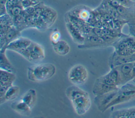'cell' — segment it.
I'll return each instance as SVG.
<instances>
[{
	"mask_svg": "<svg viewBox=\"0 0 135 118\" xmlns=\"http://www.w3.org/2000/svg\"><path fill=\"white\" fill-rule=\"evenodd\" d=\"M117 1H118V0H117Z\"/></svg>",
	"mask_w": 135,
	"mask_h": 118,
	"instance_id": "836d02e7",
	"label": "cell"
},
{
	"mask_svg": "<svg viewBox=\"0 0 135 118\" xmlns=\"http://www.w3.org/2000/svg\"><path fill=\"white\" fill-rule=\"evenodd\" d=\"M120 4L128 8H133L135 7V2L131 0H118Z\"/></svg>",
	"mask_w": 135,
	"mask_h": 118,
	"instance_id": "f1b7e54d",
	"label": "cell"
},
{
	"mask_svg": "<svg viewBox=\"0 0 135 118\" xmlns=\"http://www.w3.org/2000/svg\"><path fill=\"white\" fill-rule=\"evenodd\" d=\"M39 3V0H22V4L23 8L25 9L30 7L34 6Z\"/></svg>",
	"mask_w": 135,
	"mask_h": 118,
	"instance_id": "83f0119b",
	"label": "cell"
},
{
	"mask_svg": "<svg viewBox=\"0 0 135 118\" xmlns=\"http://www.w3.org/2000/svg\"><path fill=\"white\" fill-rule=\"evenodd\" d=\"M0 69L15 73L16 70L6 55V48L4 47L0 49Z\"/></svg>",
	"mask_w": 135,
	"mask_h": 118,
	"instance_id": "e0dca14e",
	"label": "cell"
},
{
	"mask_svg": "<svg viewBox=\"0 0 135 118\" xmlns=\"http://www.w3.org/2000/svg\"><path fill=\"white\" fill-rule=\"evenodd\" d=\"M66 95L78 115L85 114L89 110L91 102L87 92L75 85L69 87L66 90Z\"/></svg>",
	"mask_w": 135,
	"mask_h": 118,
	"instance_id": "6da1fadb",
	"label": "cell"
},
{
	"mask_svg": "<svg viewBox=\"0 0 135 118\" xmlns=\"http://www.w3.org/2000/svg\"><path fill=\"white\" fill-rule=\"evenodd\" d=\"M22 0H7L6 4V8L7 9L8 8L15 5H22Z\"/></svg>",
	"mask_w": 135,
	"mask_h": 118,
	"instance_id": "4dcf8cb0",
	"label": "cell"
},
{
	"mask_svg": "<svg viewBox=\"0 0 135 118\" xmlns=\"http://www.w3.org/2000/svg\"><path fill=\"white\" fill-rule=\"evenodd\" d=\"M133 63L134 62L127 63L114 67L117 69L119 74L120 85H122L132 80L131 74Z\"/></svg>",
	"mask_w": 135,
	"mask_h": 118,
	"instance_id": "9c48e42d",
	"label": "cell"
},
{
	"mask_svg": "<svg viewBox=\"0 0 135 118\" xmlns=\"http://www.w3.org/2000/svg\"><path fill=\"white\" fill-rule=\"evenodd\" d=\"M68 13L86 23L91 17L92 10L85 6L81 5L75 7Z\"/></svg>",
	"mask_w": 135,
	"mask_h": 118,
	"instance_id": "8fae6325",
	"label": "cell"
},
{
	"mask_svg": "<svg viewBox=\"0 0 135 118\" xmlns=\"http://www.w3.org/2000/svg\"><path fill=\"white\" fill-rule=\"evenodd\" d=\"M7 0H0V16L7 13L6 4Z\"/></svg>",
	"mask_w": 135,
	"mask_h": 118,
	"instance_id": "f546056e",
	"label": "cell"
},
{
	"mask_svg": "<svg viewBox=\"0 0 135 118\" xmlns=\"http://www.w3.org/2000/svg\"><path fill=\"white\" fill-rule=\"evenodd\" d=\"M119 92L124 95L135 98V85L126 83L119 88Z\"/></svg>",
	"mask_w": 135,
	"mask_h": 118,
	"instance_id": "cb8c5ba5",
	"label": "cell"
},
{
	"mask_svg": "<svg viewBox=\"0 0 135 118\" xmlns=\"http://www.w3.org/2000/svg\"><path fill=\"white\" fill-rule=\"evenodd\" d=\"M24 9V8H23L22 5H15L8 8L7 9V12L14 18L20 15L23 12Z\"/></svg>",
	"mask_w": 135,
	"mask_h": 118,
	"instance_id": "d4e9b609",
	"label": "cell"
},
{
	"mask_svg": "<svg viewBox=\"0 0 135 118\" xmlns=\"http://www.w3.org/2000/svg\"><path fill=\"white\" fill-rule=\"evenodd\" d=\"M56 72L55 66L50 63H43L28 67L27 76L30 81L40 82L52 78Z\"/></svg>",
	"mask_w": 135,
	"mask_h": 118,
	"instance_id": "7a4b0ae2",
	"label": "cell"
},
{
	"mask_svg": "<svg viewBox=\"0 0 135 118\" xmlns=\"http://www.w3.org/2000/svg\"><path fill=\"white\" fill-rule=\"evenodd\" d=\"M40 17L44 21L49 28L55 22L57 17V13L53 8L45 5L42 15Z\"/></svg>",
	"mask_w": 135,
	"mask_h": 118,
	"instance_id": "2e32d148",
	"label": "cell"
},
{
	"mask_svg": "<svg viewBox=\"0 0 135 118\" xmlns=\"http://www.w3.org/2000/svg\"><path fill=\"white\" fill-rule=\"evenodd\" d=\"M19 93L20 88L18 87L13 85H11L7 90L4 96L2 99H0V104L2 105L7 101L15 100L18 95Z\"/></svg>",
	"mask_w": 135,
	"mask_h": 118,
	"instance_id": "ffe728a7",
	"label": "cell"
},
{
	"mask_svg": "<svg viewBox=\"0 0 135 118\" xmlns=\"http://www.w3.org/2000/svg\"><path fill=\"white\" fill-rule=\"evenodd\" d=\"M30 54L28 61L34 62L44 59L45 57V51L43 47L40 44L32 41L30 46Z\"/></svg>",
	"mask_w": 135,
	"mask_h": 118,
	"instance_id": "30bf717a",
	"label": "cell"
},
{
	"mask_svg": "<svg viewBox=\"0 0 135 118\" xmlns=\"http://www.w3.org/2000/svg\"><path fill=\"white\" fill-rule=\"evenodd\" d=\"M131 79H134L135 78V62L133 63V66L131 70Z\"/></svg>",
	"mask_w": 135,
	"mask_h": 118,
	"instance_id": "d6a6232c",
	"label": "cell"
},
{
	"mask_svg": "<svg viewBox=\"0 0 135 118\" xmlns=\"http://www.w3.org/2000/svg\"><path fill=\"white\" fill-rule=\"evenodd\" d=\"M110 117L135 118V106L114 111L111 113Z\"/></svg>",
	"mask_w": 135,
	"mask_h": 118,
	"instance_id": "44dd1931",
	"label": "cell"
},
{
	"mask_svg": "<svg viewBox=\"0 0 135 118\" xmlns=\"http://www.w3.org/2000/svg\"><path fill=\"white\" fill-rule=\"evenodd\" d=\"M11 107L16 113L23 116H27L30 115L31 113L32 109L21 99L13 102Z\"/></svg>",
	"mask_w": 135,
	"mask_h": 118,
	"instance_id": "9a60e30c",
	"label": "cell"
},
{
	"mask_svg": "<svg viewBox=\"0 0 135 118\" xmlns=\"http://www.w3.org/2000/svg\"><path fill=\"white\" fill-rule=\"evenodd\" d=\"M68 79L74 85H81L86 82L88 78V72L86 68L80 64L73 66L69 70Z\"/></svg>",
	"mask_w": 135,
	"mask_h": 118,
	"instance_id": "3957f363",
	"label": "cell"
},
{
	"mask_svg": "<svg viewBox=\"0 0 135 118\" xmlns=\"http://www.w3.org/2000/svg\"><path fill=\"white\" fill-rule=\"evenodd\" d=\"M0 25L14 26V19L9 14L6 13L0 16Z\"/></svg>",
	"mask_w": 135,
	"mask_h": 118,
	"instance_id": "484cf974",
	"label": "cell"
},
{
	"mask_svg": "<svg viewBox=\"0 0 135 118\" xmlns=\"http://www.w3.org/2000/svg\"><path fill=\"white\" fill-rule=\"evenodd\" d=\"M66 28L71 39L75 43L81 45L84 42L85 37L78 28L70 22H66Z\"/></svg>",
	"mask_w": 135,
	"mask_h": 118,
	"instance_id": "5bb4252c",
	"label": "cell"
},
{
	"mask_svg": "<svg viewBox=\"0 0 135 118\" xmlns=\"http://www.w3.org/2000/svg\"><path fill=\"white\" fill-rule=\"evenodd\" d=\"M21 32V31L13 26L6 33L3 35H0L1 48L6 47L8 44L19 37Z\"/></svg>",
	"mask_w": 135,
	"mask_h": 118,
	"instance_id": "7c38bea8",
	"label": "cell"
},
{
	"mask_svg": "<svg viewBox=\"0 0 135 118\" xmlns=\"http://www.w3.org/2000/svg\"><path fill=\"white\" fill-rule=\"evenodd\" d=\"M16 78L15 73L0 69V85H11Z\"/></svg>",
	"mask_w": 135,
	"mask_h": 118,
	"instance_id": "ac0fdd59",
	"label": "cell"
},
{
	"mask_svg": "<svg viewBox=\"0 0 135 118\" xmlns=\"http://www.w3.org/2000/svg\"><path fill=\"white\" fill-rule=\"evenodd\" d=\"M54 51L60 56H65L70 51V47L68 42L64 40H60L55 44H52Z\"/></svg>",
	"mask_w": 135,
	"mask_h": 118,
	"instance_id": "d6986e66",
	"label": "cell"
},
{
	"mask_svg": "<svg viewBox=\"0 0 135 118\" xmlns=\"http://www.w3.org/2000/svg\"><path fill=\"white\" fill-rule=\"evenodd\" d=\"M108 46L101 37L93 34H90L85 37L84 41L81 45H78L79 49H92L95 48H102Z\"/></svg>",
	"mask_w": 135,
	"mask_h": 118,
	"instance_id": "277c9868",
	"label": "cell"
},
{
	"mask_svg": "<svg viewBox=\"0 0 135 118\" xmlns=\"http://www.w3.org/2000/svg\"><path fill=\"white\" fill-rule=\"evenodd\" d=\"M32 41L24 37H18L14 40L6 47L7 50H12L19 53L21 51L28 47Z\"/></svg>",
	"mask_w": 135,
	"mask_h": 118,
	"instance_id": "ba28073f",
	"label": "cell"
},
{
	"mask_svg": "<svg viewBox=\"0 0 135 118\" xmlns=\"http://www.w3.org/2000/svg\"><path fill=\"white\" fill-rule=\"evenodd\" d=\"M61 34L60 32L57 29H55L51 33L50 35V40L51 42V44H55L61 39Z\"/></svg>",
	"mask_w": 135,
	"mask_h": 118,
	"instance_id": "4316f807",
	"label": "cell"
},
{
	"mask_svg": "<svg viewBox=\"0 0 135 118\" xmlns=\"http://www.w3.org/2000/svg\"><path fill=\"white\" fill-rule=\"evenodd\" d=\"M118 89L119 88L105 94L95 96L94 99V102L96 105L97 108L101 112H104L106 106L117 95Z\"/></svg>",
	"mask_w": 135,
	"mask_h": 118,
	"instance_id": "5b68a950",
	"label": "cell"
},
{
	"mask_svg": "<svg viewBox=\"0 0 135 118\" xmlns=\"http://www.w3.org/2000/svg\"><path fill=\"white\" fill-rule=\"evenodd\" d=\"M132 99H133V98L130 97V96H127L124 95L120 93L118 91L117 95L114 96V98L112 100V101L106 106V108H105L104 111H105L108 109H109L113 106H115L118 104L127 102L129 100H131Z\"/></svg>",
	"mask_w": 135,
	"mask_h": 118,
	"instance_id": "603a6c76",
	"label": "cell"
},
{
	"mask_svg": "<svg viewBox=\"0 0 135 118\" xmlns=\"http://www.w3.org/2000/svg\"><path fill=\"white\" fill-rule=\"evenodd\" d=\"M118 88H119L117 87L105 84L96 79L93 85L92 91L95 96H98L111 92L118 89Z\"/></svg>",
	"mask_w": 135,
	"mask_h": 118,
	"instance_id": "4fadbf2b",
	"label": "cell"
},
{
	"mask_svg": "<svg viewBox=\"0 0 135 118\" xmlns=\"http://www.w3.org/2000/svg\"><path fill=\"white\" fill-rule=\"evenodd\" d=\"M133 62H135V53L130 55L122 56L113 52L109 58V64L110 68H112L124 63Z\"/></svg>",
	"mask_w": 135,
	"mask_h": 118,
	"instance_id": "52a82bcc",
	"label": "cell"
},
{
	"mask_svg": "<svg viewBox=\"0 0 135 118\" xmlns=\"http://www.w3.org/2000/svg\"><path fill=\"white\" fill-rule=\"evenodd\" d=\"M129 26V30L130 36L135 38V22L128 23Z\"/></svg>",
	"mask_w": 135,
	"mask_h": 118,
	"instance_id": "1f68e13d",
	"label": "cell"
},
{
	"mask_svg": "<svg viewBox=\"0 0 135 118\" xmlns=\"http://www.w3.org/2000/svg\"><path fill=\"white\" fill-rule=\"evenodd\" d=\"M97 80L112 86L118 87L120 85L119 74L115 68H111V70L107 74L98 78Z\"/></svg>",
	"mask_w": 135,
	"mask_h": 118,
	"instance_id": "8992f818",
	"label": "cell"
},
{
	"mask_svg": "<svg viewBox=\"0 0 135 118\" xmlns=\"http://www.w3.org/2000/svg\"><path fill=\"white\" fill-rule=\"evenodd\" d=\"M21 99L27 104L31 109L34 106L36 101V92L33 89H31L26 92Z\"/></svg>",
	"mask_w": 135,
	"mask_h": 118,
	"instance_id": "7402d4cb",
	"label": "cell"
}]
</instances>
